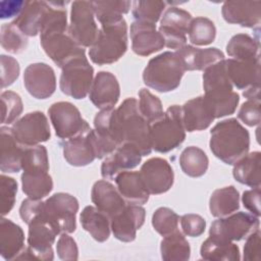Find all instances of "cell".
<instances>
[{
  "label": "cell",
  "mask_w": 261,
  "mask_h": 261,
  "mask_svg": "<svg viewBox=\"0 0 261 261\" xmlns=\"http://www.w3.org/2000/svg\"><path fill=\"white\" fill-rule=\"evenodd\" d=\"M150 126L140 113L135 98H126L117 109L100 110L94 118V129L99 136L114 141L118 146L130 144L142 156L149 155L152 151Z\"/></svg>",
  "instance_id": "1"
},
{
  "label": "cell",
  "mask_w": 261,
  "mask_h": 261,
  "mask_svg": "<svg viewBox=\"0 0 261 261\" xmlns=\"http://www.w3.org/2000/svg\"><path fill=\"white\" fill-rule=\"evenodd\" d=\"M21 219L29 225L28 247L16 259L50 261L54 258L52 245L59 231L48 220L44 211V201L27 198L19 207Z\"/></svg>",
  "instance_id": "2"
},
{
  "label": "cell",
  "mask_w": 261,
  "mask_h": 261,
  "mask_svg": "<svg viewBox=\"0 0 261 261\" xmlns=\"http://www.w3.org/2000/svg\"><path fill=\"white\" fill-rule=\"evenodd\" d=\"M204 100L214 118L232 114L240 101L227 75L225 59L207 67L203 73Z\"/></svg>",
  "instance_id": "3"
},
{
  "label": "cell",
  "mask_w": 261,
  "mask_h": 261,
  "mask_svg": "<svg viewBox=\"0 0 261 261\" xmlns=\"http://www.w3.org/2000/svg\"><path fill=\"white\" fill-rule=\"evenodd\" d=\"M209 146L215 157L232 165L249 152L250 135L236 118L224 119L210 130Z\"/></svg>",
  "instance_id": "4"
},
{
  "label": "cell",
  "mask_w": 261,
  "mask_h": 261,
  "mask_svg": "<svg viewBox=\"0 0 261 261\" xmlns=\"http://www.w3.org/2000/svg\"><path fill=\"white\" fill-rule=\"evenodd\" d=\"M127 49V24L123 17L101 23L97 39L90 47V59L98 65L119 60Z\"/></svg>",
  "instance_id": "5"
},
{
  "label": "cell",
  "mask_w": 261,
  "mask_h": 261,
  "mask_svg": "<svg viewBox=\"0 0 261 261\" xmlns=\"http://www.w3.org/2000/svg\"><path fill=\"white\" fill-rule=\"evenodd\" d=\"M185 71L178 55L166 51L149 60L143 71V81L149 88L167 93L180 85Z\"/></svg>",
  "instance_id": "6"
},
{
  "label": "cell",
  "mask_w": 261,
  "mask_h": 261,
  "mask_svg": "<svg viewBox=\"0 0 261 261\" xmlns=\"http://www.w3.org/2000/svg\"><path fill=\"white\" fill-rule=\"evenodd\" d=\"M152 150L167 153L177 148L186 139V129L181 119V107L169 106L164 115L150 126Z\"/></svg>",
  "instance_id": "7"
},
{
  "label": "cell",
  "mask_w": 261,
  "mask_h": 261,
  "mask_svg": "<svg viewBox=\"0 0 261 261\" xmlns=\"http://www.w3.org/2000/svg\"><path fill=\"white\" fill-rule=\"evenodd\" d=\"M59 87L63 94L74 99H84L93 84L94 69L86 55L76 57L61 68Z\"/></svg>",
  "instance_id": "8"
},
{
  "label": "cell",
  "mask_w": 261,
  "mask_h": 261,
  "mask_svg": "<svg viewBox=\"0 0 261 261\" xmlns=\"http://www.w3.org/2000/svg\"><path fill=\"white\" fill-rule=\"evenodd\" d=\"M44 211L48 220L59 233H71L76 228L79 202L67 193H56L44 201Z\"/></svg>",
  "instance_id": "9"
},
{
  "label": "cell",
  "mask_w": 261,
  "mask_h": 261,
  "mask_svg": "<svg viewBox=\"0 0 261 261\" xmlns=\"http://www.w3.org/2000/svg\"><path fill=\"white\" fill-rule=\"evenodd\" d=\"M67 32L82 47H91L98 36V25L92 1H74L70 9V21Z\"/></svg>",
  "instance_id": "10"
},
{
  "label": "cell",
  "mask_w": 261,
  "mask_h": 261,
  "mask_svg": "<svg viewBox=\"0 0 261 261\" xmlns=\"http://www.w3.org/2000/svg\"><path fill=\"white\" fill-rule=\"evenodd\" d=\"M48 114L56 136L62 140L76 137L91 129L80 110L70 102L53 103L48 109Z\"/></svg>",
  "instance_id": "11"
},
{
  "label": "cell",
  "mask_w": 261,
  "mask_h": 261,
  "mask_svg": "<svg viewBox=\"0 0 261 261\" xmlns=\"http://www.w3.org/2000/svg\"><path fill=\"white\" fill-rule=\"evenodd\" d=\"M225 67L232 86L243 90L245 98L260 99V58L246 61L225 59Z\"/></svg>",
  "instance_id": "12"
},
{
  "label": "cell",
  "mask_w": 261,
  "mask_h": 261,
  "mask_svg": "<svg viewBox=\"0 0 261 261\" xmlns=\"http://www.w3.org/2000/svg\"><path fill=\"white\" fill-rule=\"evenodd\" d=\"M259 217L247 213L237 212L220 217L212 222L209 236L226 241H241L259 229Z\"/></svg>",
  "instance_id": "13"
},
{
  "label": "cell",
  "mask_w": 261,
  "mask_h": 261,
  "mask_svg": "<svg viewBox=\"0 0 261 261\" xmlns=\"http://www.w3.org/2000/svg\"><path fill=\"white\" fill-rule=\"evenodd\" d=\"M41 46L51 60L62 68L70 60L86 55L84 47L80 46L67 31H54L40 35Z\"/></svg>",
  "instance_id": "14"
},
{
  "label": "cell",
  "mask_w": 261,
  "mask_h": 261,
  "mask_svg": "<svg viewBox=\"0 0 261 261\" xmlns=\"http://www.w3.org/2000/svg\"><path fill=\"white\" fill-rule=\"evenodd\" d=\"M192 15L178 7L170 6L163 12L158 32L161 34L164 44L175 51L187 45V34Z\"/></svg>",
  "instance_id": "15"
},
{
  "label": "cell",
  "mask_w": 261,
  "mask_h": 261,
  "mask_svg": "<svg viewBox=\"0 0 261 261\" xmlns=\"http://www.w3.org/2000/svg\"><path fill=\"white\" fill-rule=\"evenodd\" d=\"M10 129L16 141L25 147L47 142L51 137L48 119L41 111L27 113L16 120Z\"/></svg>",
  "instance_id": "16"
},
{
  "label": "cell",
  "mask_w": 261,
  "mask_h": 261,
  "mask_svg": "<svg viewBox=\"0 0 261 261\" xmlns=\"http://www.w3.org/2000/svg\"><path fill=\"white\" fill-rule=\"evenodd\" d=\"M139 172L148 192L152 195L163 194L173 185L174 174L172 167L163 158H150L142 165Z\"/></svg>",
  "instance_id": "17"
},
{
  "label": "cell",
  "mask_w": 261,
  "mask_h": 261,
  "mask_svg": "<svg viewBox=\"0 0 261 261\" xmlns=\"http://www.w3.org/2000/svg\"><path fill=\"white\" fill-rule=\"evenodd\" d=\"M23 84L34 98L47 99L56 90L55 72L47 63H32L24 69Z\"/></svg>",
  "instance_id": "18"
},
{
  "label": "cell",
  "mask_w": 261,
  "mask_h": 261,
  "mask_svg": "<svg viewBox=\"0 0 261 261\" xmlns=\"http://www.w3.org/2000/svg\"><path fill=\"white\" fill-rule=\"evenodd\" d=\"M142 157V154L135 146L123 143L105 157L101 165V175L104 179L112 180L120 172L137 167Z\"/></svg>",
  "instance_id": "19"
},
{
  "label": "cell",
  "mask_w": 261,
  "mask_h": 261,
  "mask_svg": "<svg viewBox=\"0 0 261 261\" xmlns=\"http://www.w3.org/2000/svg\"><path fill=\"white\" fill-rule=\"evenodd\" d=\"M145 217L146 211L141 205L127 204L119 214L110 219L111 231L121 242H133L136 239L137 230L144 224Z\"/></svg>",
  "instance_id": "20"
},
{
  "label": "cell",
  "mask_w": 261,
  "mask_h": 261,
  "mask_svg": "<svg viewBox=\"0 0 261 261\" xmlns=\"http://www.w3.org/2000/svg\"><path fill=\"white\" fill-rule=\"evenodd\" d=\"M132 49L140 56H149L160 51L165 46L156 24L135 20L130 24Z\"/></svg>",
  "instance_id": "21"
},
{
  "label": "cell",
  "mask_w": 261,
  "mask_h": 261,
  "mask_svg": "<svg viewBox=\"0 0 261 261\" xmlns=\"http://www.w3.org/2000/svg\"><path fill=\"white\" fill-rule=\"evenodd\" d=\"M120 87L115 75L109 71H99L93 80L89 98L99 109H109L117 103Z\"/></svg>",
  "instance_id": "22"
},
{
  "label": "cell",
  "mask_w": 261,
  "mask_h": 261,
  "mask_svg": "<svg viewBox=\"0 0 261 261\" xmlns=\"http://www.w3.org/2000/svg\"><path fill=\"white\" fill-rule=\"evenodd\" d=\"M221 13L228 23L255 28L261 21V1H225Z\"/></svg>",
  "instance_id": "23"
},
{
  "label": "cell",
  "mask_w": 261,
  "mask_h": 261,
  "mask_svg": "<svg viewBox=\"0 0 261 261\" xmlns=\"http://www.w3.org/2000/svg\"><path fill=\"white\" fill-rule=\"evenodd\" d=\"M62 151L63 157L72 166L81 167L92 163L97 158L92 128L85 134L64 140Z\"/></svg>",
  "instance_id": "24"
},
{
  "label": "cell",
  "mask_w": 261,
  "mask_h": 261,
  "mask_svg": "<svg viewBox=\"0 0 261 261\" xmlns=\"http://www.w3.org/2000/svg\"><path fill=\"white\" fill-rule=\"evenodd\" d=\"M91 199L95 206L105 213L109 219L119 214L127 205L117 188L105 179L98 180L94 184Z\"/></svg>",
  "instance_id": "25"
},
{
  "label": "cell",
  "mask_w": 261,
  "mask_h": 261,
  "mask_svg": "<svg viewBox=\"0 0 261 261\" xmlns=\"http://www.w3.org/2000/svg\"><path fill=\"white\" fill-rule=\"evenodd\" d=\"M174 52L178 55L186 71L205 70L207 67L224 59V54L217 48L201 49L186 45Z\"/></svg>",
  "instance_id": "26"
},
{
  "label": "cell",
  "mask_w": 261,
  "mask_h": 261,
  "mask_svg": "<svg viewBox=\"0 0 261 261\" xmlns=\"http://www.w3.org/2000/svg\"><path fill=\"white\" fill-rule=\"evenodd\" d=\"M181 119L187 132H199L206 129L214 120L204 97L199 96L187 101L181 106Z\"/></svg>",
  "instance_id": "27"
},
{
  "label": "cell",
  "mask_w": 261,
  "mask_h": 261,
  "mask_svg": "<svg viewBox=\"0 0 261 261\" xmlns=\"http://www.w3.org/2000/svg\"><path fill=\"white\" fill-rule=\"evenodd\" d=\"M1 136V171L8 173H15L22 169V158L24 147L19 144L9 127L2 126L0 128Z\"/></svg>",
  "instance_id": "28"
},
{
  "label": "cell",
  "mask_w": 261,
  "mask_h": 261,
  "mask_svg": "<svg viewBox=\"0 0 261 261\" xmlns=\"http://www.w3.org/2000/svg\"><path fill=\"white\" fill-rule=\"evenodd\" d=\"M116 188L127 204L143 205L149 200L148 192L139 171H122L114 178Z\"/></svg>",
  "instance_id": "29"
},
{
  "label": "cell",
  "mask_w": 261,
  "mask_h": 261,
  "mask_svg": "<svg viewBox=\"0 0 261 261\" xmlns=\"http://www.w3.org/2000/svg\"><path fill=\"white\" fill-rule=\"evenodd\" d=\"M24 249L22 228L13 221L2 218L0 222V255L6 260L16 259Z\"/></svg>",
  "instance_id": "30"
},
{
  "label": "cell",
  "mask_w": 261,
  "mask_h": 261,
  "mask_svg": "<svg viewBox=\"0 0 261 261\" xmlns=\"http://www.w3.org/2000/svg\"><path fill=\"white\" fill-rule=\"evenodd\" d=\"M48 5L47 1H25L24 7L13 22L27 37H35L40 34L42 19Z\"/></svg>",
  "instance_id": "31"
},
{
  "label": "cell",
  "mask_w": 261,
  "mask_h": 261,
  "mask_svg": "<svg viewBox=\"0 0 261 261\" xmlns=\"http://www.w3.org/2000/svg\"><path fill=\"white\" fill-rule=\"evenodd\" d=\"M22 192L31 199L42 200L53 189V180L48 170L24 169L21 174Z\"/></svg>",
  "instance_id": "32"
},
{
  "label": "cell",
  "mask_w": 261,
  "mask_h": 261,
  "mask_svg": "<svg viewBox=\"0 0 261 261\" xmlns=\"http://www.w3.org/2000/svg\"><path fill=\"white\" fill-rule=\"evenodd\" d=\"M82 226L94 240L103 243L108 240L111 231L109 217L96 206H86L80 215Z\"/></svg>",
  "instance_id": "33"
},
{
  "label": "cell",
  "mask_w": 261,
  "mask_h": 261,
  "mask_svg": "<svg viewBox=\"0 0 261 261\" xmlns=\"http://www.w3.org/2000/svg\"><path fill=\"white\" fill-rule=\"evenodd\" d=\"M202 259L209 261H239L241 259L239 247L230 242L209 236L201 246Z\"/></svg>",
  "instance_id": "34"
},
{
  "label": "cell",
  "mask_w": 261,
  "mask_h": 261,
  "mask_svg": "<svg viewBox=\"0 0 261 261\" xmlns=\"http://www.w3.org/2000/svg\"><path fill=\"white\" fill-rule=\"evenodd\" d=\"M260 163L261 153L256 151L247 153L233 164L232 174L233 177L241 184L251 188L260 187Z\"/></svg>",
  "instance_id": "35"
},
{
  "label": "cell",
  "mask_w": 261,
  "mask_h": 261,
  "mask_svg": "<svg viewBox=\"0 0 261 261\" xmlns=\"http://www.w3.org/2000/svg\"><path fill=\"white\" fill-rule=\"evenodd\" d=\"M240 208V195L233 186L215 190L209 200L210 213L214 217H225Z\"/></svg>",
  "instance_id": "36"
},
{
  "label": "cell",
  "mask_w": 261,
  "mask_h": 261,
  "mask_svg": "<svg viewBox=\"0 0 261 261\" xmlns=\"http://www.w3.org/2000/svg\"><path fill=\"white\" fill-rule=\"evenodd\" d=\"M160 252L164 261H187L191 256L190 244L179 230L163 237Z\"/></svg>",
  "instance_id": "37"
},
{
  "label": "cell",
  "mask_w": 261,
  "mask_h": 261,
  "mask_svg": "<svg viewBox=\"0 0 261 261\" xmlns=\"http://www.w3.org/2000/svg\"><path fill=\"white\" fill-rule=\"evenodd\" d=\"M226 53L231 59L246 61L260 58L259 41L247 34H237L228 41Z\"/></svg>",
  "instance_id": "38"
},
{
  "label": "cell",
  "mask_w": 261,
  "mask_h": 261,
  "mask_svg": "<svg viewBox=\"0 0 261 261\" xmlns=\"http://www.w3.org/2000/svg\"><path fill=\"white\" fill-rule=\"evenodd\" d=\"M209 160L206 153L195 146L186 148L179 156V165L185 174L191 177H200L208 169Z\"/></svg>",
  "instance_id": "39"
},
{
  "label": "cell",
  "mask_w": 261,
  "mask_h": 261,
  "mask_svg": "<svg viewBox=\"0 0 261 261\" xmlns=\"http://www.w3.org/2000/svg\"><path fill=\"white\" fill-rule=\"evenodd\" d=\"M188 35L191 44L196 46H206L215 40L216 29L212 20L207 17L198 16L192 19Z\"/></svg>",
  "instance_id": "40"
},
{
  "label": "cell",
  "mask_w": 261,
  "mask_h": 261,
  "mask_svg": "<svg viewBox=\"0 0 261 261\" xmlns=\"http://www.w3.org/2000/svg\"><path fill=\"white\" fill-rule=\"evenodd\" d=\"M95 17L100 23L122 17L129 11L130 1H92Z\"/></svg>",
  "instance_id": "41"
},
{
  "label": "cell",
  "mask_w": 261,
  "mask_h": 261,
  "mask_svg": "<svg viewBox=\"0 0 261 261\" xmlns=\"http://www.w3.org/2000/svg\"><path fill=\"white\" fill-rule=\"evenodd\" d=\"M28 37L11 21L1 27V46L9 53L18 54L28 47Z\"/></svg>",
  "instance_id": "42"
},
{
  "label": "cell",
  "mask_w": 261,
  "mask_h": 261,
  "mask_svg": "<svg viewBox=\"0 0 261 261\" xmlns=\"http://www.w3.org/2000/svg\"><path fill=\"white\" fill-rule=\"evenodd\" d=\"M136 20L156 24L165 9V2L155 0H139L132 3Z\"/></svg>",
  "instance_id": "43"
},
{
  "label": "cell",
  "mask_w": 261,
  "mask_h": 261,
  "mask_svg": "<svg viewBox=\"0 0 261 261\" xmlns=\"http://www.w3.org/2000/svg\"><path fill=\"white\" fill-rule=\"evenodd\" d=\"M138 105L140 113L150 124L157 121L164 115L160 99L145 88L141 89L139 92Z\"/></svg>",
  "instance_id": "44"
},
{
  "label": "cell",
  "mask_w": 261,
  "mask_h": 261,
  "mask_svg": "<svg viewBox=\"0 0 261 261\" xmlns=\"http://www.w3.org/2000/svg\"><path fill=\"white\" fill-rule=\"evenodd\" d=\"M179 219V216L170 208L160 207L153 213L152 225L159 234L165 237L178 230Z\"/></svg>",
  "instance_id": "45"
},
{
  "label": "cell",
  "mask_w": 261,
  "mask_h": 261,
  "mask_svg": "<svg viewBox=\"0 0 261 261\" xmlns=\"http://www.w3.org/2000/svg\"><path fill=\"white\" fill-rule=\"evenodd\" d=\"M3 124H11L16 121L23 110L22 101L18 94L12 91H5L1 94Z\"/></svg>",
  "instance_id": "46"
},
{
  "label": "cell",
  "mask_w": 261,
  "mask_h": 261,
  "mask_svg": "<svg viewBox=\"0 0 261 261\" xmlns=\"http://www.w3.org/2000/svg\"><path fill=\"white\" fill-rule=\"evenodd\" d=\"M36 168L49 171V159L47 149L42 145L24 147L22 170Z\"/></svg>",
  "instance_id": "47"
},
{
  "label": "cell",
  "mask_w": 261,
  "mask_h": 261,
  "mask_svg": "<svg viewBox=\"0 0 261 261\" xmlns=\"http://www.w3.org/2000/svg\"><path fill=\"white\" fill-rule=\"evenodd\" d=\"M17 193V182L14 178L5 174L0 176V196H1V214L5 216L8 214L15 203V196Z\"/></svg>",
  "instance_id": "48"
},
{
  "label": "cell",
  "mask_w": 261,
  "mask_h": 261,
  "mask_svg": "<svg viewBox=\"0 0 261 261\" xmlns=\"http://www.w3.org/2000/svg\"><path fill=\"white\" fill-rule=\"evenodd\" d=\"M1 88L12 85L19 75L20 67L16 59L7 55H1Z\"/></svg>",
  "instance_id": "49"
},
{
  "label": "cell",
  "mask_w": 261,
  "mask_h": 261,
  "mask_svg": "<svg viewBox=\"0 0 261 261\" xmlns=\"http://www.w3.org/2000/svg\"><path fill=\"white\" fill-rule=\"evenodd\" d=\"M238 117L248 126L259 125L260 123V99L248 100L242 104Z\"/></svg>",
  "instance_id": "50"
},
{
  "label": "cell",
  "mask_w": 261,
  "mask_h": 261,
  "mask_svg": "<svg viewBox=\"0 0 261 261\" xmlns=\"http://www.w3.org/2000/svg\"><path fill=\"white\" fill-rule=\"evenodd\" d=\"M179 220L182 232L188 237L197 238L205 231L206 221L198 214H185Z\"/></svg>",
  "instance_id": "51"
},
{
  "label": "cell",
  "mask_w": 261,
  "mask_h": 261,
  "mask_svg": "<svg viewBox=\"0 0 261 261\" xmlns=\"http://www.w3.org/2000/svg\"><path fill=\"white\" fill-rule=\"evenodd\" d=\"M56 252L61 260L74 261L79 258V249L75 241L67 233H61L56 244Z\"/></svg>",
  "instance_id": "52"
},
{
  "label": "cell",
  "mask_w": 261,
  "mask_h": 261,
  "mask_svg": "<svg viewBox=\"0 0 261 261\" xmlns=\"http://www.w3.org/2000/svg\"><path fill=\"white\" fill-rule=\"evenodd\" d=\"M243 259L247 261L260 260V230L257 229L246 238Z\"/></svg>",
  "instance_id": "53"
},
{
  "label": "cell",
  "mask_w": 261,
  "mask_h": 261,
  "mask_svg": "<svg viewBox=\"0 0 261 261\" xmlns=\"http://www.w3.org/2000/svg\"><path fill=\"white\" fill-rule=\"evenodd\" d=\"M244 207L251 212V214L260 216V187L253 188L252 190L245 191L242 196Z\"/></svg>",
  "instance_id": "54"
},
{
  "label": "cell",
  "mask_w": 261,
  "mask_h": 261,
  "mask_svg": "<svg viewBox=\"0 0 261 261\" xmlns=\"http://www.w3.org/2000/svg\"><path fill=\"white\" fill-rule=\"evenodd\" d=\"M25 1H2L1 2V18H10L18 16L24 7Z\"/></svg>",
  "instance_id": "55"
}]
</instances>
